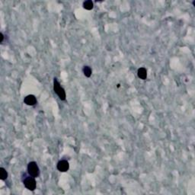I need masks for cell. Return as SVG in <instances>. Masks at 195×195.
I'll list each match as a JSON object with an SVG mask.
<instances>
[{"mask_svg":"<svg viewBox=\"0 0 195 195\" xmlns=\"http://www.w3.org/2000/svg\"><path fill=\"white\" fill-rule=\"evenodd\" d=\"M34 178H35L30 175L29 177H26L25 180L23 181L24 185L25 186L26 188L31 191H34L36 189L37 183Z\"/></svg>","mask_w":195,"mask_h":195,"instance_id":"cell-3","label":"cell"},{"mask_svg":"<svg viewBox=\"0 0 195 195\" xmlns=\"http://www.w3.org/2000/svg\"><path fill=\"white\" fill-rule=\"evenodd\" d=\"M3 40H4V35L2 33H0V43L3 42Z\"/></svg>","mask_w":195,"mask_h":195,"instance_id":"cell-10","label":"cell"},{"mask_svg":"<svg viewBox=\"0 0 195 195\" xmlns=\"http://www.w3.org/2000/svg\"><path fill=\"white\" fill-rule=\"evenodd\" d=\"M193 5L195 6V1H194V2H193Z\"/></svg>","mask_w":195,"mask_h":195,"instance_id":"cell-11","label":"cell"},{"mask_svg":"<svg viewBox=\"0 0 195 195\" xmlns=\"http://www.w3.org/2000/svg\"><path fill=\"white\" fill-rule=\"evenodd\" d=\"M53 90H54L55 93L57 95L61 101H65L66 100V91H65L63 88L60 85L57 78H54V79H53Z\"/></svg>","mask_w":195,"mask_h":195,"instance_id":"cell-1","label":"cell"},{"mask_svg":"<svg viewBox=\"0 0 195 195\" xmlns=\"http://www.w3.org/2000/svg\"><path fill=\"white\" fill-rule=\"evenodd\" d=\"M83 8L86 10H91L94 8L93 2L91 0H87L83 2Z\"/></svg>","mask_w":195,"mask_h":195,"instance_id":"cell-8","label":"cell"},{"mask_svg":"<svg viewBox=\"0 0 195 195\" xmlns=\"http://www.w3.org/2000/svg\"><path fill=\"white\" fill-rule=\"evenodd\" d=\"M82 72L84 76H85V77H88V78H89V77L91 76V74H92V70H91V67L89 66H84L82 69Z\"/></svg>","mask_w":195,"mask_h":195,"instance_id":"cell-7","label":"cell"},{"mask_svg":"<svg viewBox=\"0 0 195 195\" xmlns=\"http://www.w3.org/2000/svg\"><path fill=\"white\" fill-rule=\"evenodd\" d=\"M28 173L29 175L38 178L40 176V168L35 162H31L28 165Z\"/></svg>","mask_w":195,"mask_h":195,"instance_id":"cell-2","label":"cell"},{"mask_svg":"<svg viewBox=\"0 0 195 195\" xmlns=\"http://www.w3.org/2000/svg\"><path fill=\"white\" fill-rule=\"evenodd\" d=\"M24 102L25 104L29 106H34L37 104V98L36 97L33 95H29L26 96L24 99Z\"/></svg>","mask_w":195,"mask_h":195,"instance_id":"cell-5","label":"cell"},{"mask_svg":"<svg viewBox=\"0 0 195 195\" xmlns=\"http://www.w3.org/2000/svg\"><path fill=\"white\" fill-rule=\"evenodd\" d=\"M0 178L1 180L5 181L8 178V172L4 168H0Z\"/></svg>","mask_w":195,"mask_h":195,"instance_id":"cell-9","label":"cell"},{"mask_svg":"<svg viewBox=\"0 0 195 195\" xmlns=\"http://www.w3.org/2000/svg\"><path fill=\"white\" fill-rule=\"evenodd\" d=\"M137 76L140 79H142V80L146 79V78H147V70H146V69L144 67L138 69Z\"/></svg>","mask_w":195,"mask_h":195,"instance_id":"cell-6","label":"cell"},{"mask_svg":"<svg viewBox=\"0 0 195 195\" xmlns=\"http://www.w3.org/2000/svg\"><path fill=\"white\" fill-rule=\"evenodd\" d=\"M57 168L59 172H66L70 168V164H69L68 161H66V160H60L57 165Z\"/></svg>","mask_w":195,"mask_h":195,"instance_id":"cell-4","label":"cell"}]
</instances>
